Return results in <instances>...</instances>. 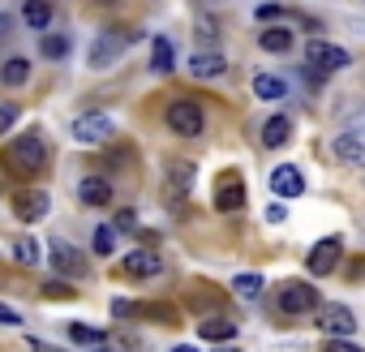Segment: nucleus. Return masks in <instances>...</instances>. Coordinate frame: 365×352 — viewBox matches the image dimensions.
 Instances as JSON below:
<instances>
[{"mask_svg": "<svg viewBox=\"0 0 365 352\" xmlns=\"http://www.w3.org/2000/svg\"><path fill=\"white\" fill-rule=\"evenodd\" d=\"M9 163H14L18 172H26V176L43 172V163H48V142H43L39 133H22L18 142H9Z\"/></svg>", "mask_w": 365, "mask_h": 352, "instance_id": "f257e3e1", "label": "nucleus"}, {"mask_svg": "<svg viewBox=\"0 0 365 352\" xmlns=\"http://www.w3.org/2000/svg\"><path fill=\"white\" fill-rule=\"evenodd\" d=\"M163 116H168V129L180 133V138H198L202 125H207V120H202V108H198L194 99H176V103H168Z\"/></svg>", "mask_w": 365, "mask_h": 352, "instance_id": "f03ea898", "label": "nucleus"}, {"mask_svg": "<svg viewBox=\"0 0 365 352\" xmlns=\"http://www.w3.org/2000/svg\"><path fill=\"white\" fill-rule=\"evenodd\" d=\"M112 133H116V125L103 112H86L73 120V142H82V146H103V142H112Z\"/></svg>", "mask_w": 365, "mask_h": 352, "instance_id": "7ed1b4c3", "label": "nucleus"}, {"mask_svg": "<svg viewBox=\"0 0 365 352\" xmlns=\"http://www.w3.org/2000/svg\"><path fill=\"white\" fill-rule=\"evenodd\" d=\"M305 61H309V69H314V73H331V69H344V65H348V52H344L339 43L309 39V48H305Z\"/></svg>", "mask_w": 365, "mask_h": 352, "instance_id": "20e7f679", "label": "nucleus"}, {"mask_svg": "<svg viewBox=\"0 0 365 352\" xmlns=\"http://www.w3.org/2000/svg\"><path fill=\"white\" fill-rule=\"evenodd\" d=\"M48 211H52L48 190H18V194H14V215H18L22 224H39Z\"/></svg>", "mask_w": 365, "mask_h": 352, "instance_id": "39448f33", "label": "nucleus"}, {"mask_svg": "<svg viewBox=\"0 0 365 352\" xmlns=\"http://www.w3.org/2000/svg\"><path fill=\"white\" fill-rule=\"evenodd\" d=\"M129 48V35L125 31H103L91 48V69H108L112 61H120V52Z\"/></svg>", "mask_w": 365, "mask_h": 352, "instance_id": "423d86ee", "label": "nucleus"}, {"mask_svg": "<svg viewBox=\"0 0 365 352\" xmlns=\"http://www.w3.org/2000/svg\"><path fill=\"white\" fill-rule=\"evenodd\" d=\"M279 309L284 314H314L318 309V292L309 288V284H301V279H292V284H284V292H279Z\"/></svg>", "mask_w": 365, "mask_h": 352, "instance_id": "0eeeda50", "label": "nucleus"}, {"mask_svg": "<svg viewBox=\"0 0 365 352\" xmlns=\"http://www.w3.org/2000/svg\"><path fill=\"white\" fill-rule=\"evenodd\" d=\"M48 262H52V271H61V275H69V279H78V275L86 271V258H82L69 241H48Z\"/></svg>", "mask_w": 365, "mask_h": 352, "instance_id": "6e6552de", "label": "nucleus"}, {"mask_svg": "<svg viewBox=\"0 0 365 352\" xmlns=\"http://www.w3.org/2000/svg\"><path fill=\"white\" fill-rule=\"evenodd\" d=\"M339 258H344V241H339V237H327V241H318V245L309 249L305 266H309L314 275H331V271L339 266Z\"/></svg>", "mask_w": 365, "mask_h": 352, "instance_id": "1a4fd4ad", "label": "nucleus"}, {"mask_svg": "<svg viewBox=\"0 0 365 352\" xmlns=\"http://www.w3.org/2000/svg\"><path fill=\"white\" fill-rule=\"evenodd\" d=\"M215 207H220L224 215H237V211L245 207V185H241L237 172H224V176H220V185H215Z\"/></svg>", "mask_w": 365, "mask_h": 352, "instance_id": "9d476101", "label": "nucleus"}, {"mask_svg": "<svg viewBox=\"0 0 365 352\" xmlns=\"http://www.w3.org/2000/svg\"><path fill=\"white\" fill-rule=\"evenodd\" d=\"M120 271L133 275V279H155V275L163 271V258H159L155 249H133V254L120 258Z\"/></svg>", "mask_w": 365, "mask_h": 352, "instance_id": "9b49d317", "label": "nucleus"}, {"mask_svg": "<svg viewBox=\"0 0 365 352\" xmlns=\"http://www.w3.org/2000/svg\"><path fill=\"white\" fill-rule=\"evenodd\" d=\"M271 190H275L279 198H301V194H305V176H301V167L279 163V167L271 172Z\"/></svg>", "mask_w": 365, "mask_h": 352, "instance_id": "f8f14e48", "label": "nucleus"}, {"mask_svg": "<svg viewBox=\"0 0 365 352\" xmlns=\"http://www.w3.org/2000/svg\"><path fill=\"white\" fill-rule=\"evenodd\" d=\"M318 326H322L327 335H339V339H344V335H352V331H356V318H352V309H348V305H327V309L318 314Z\"/></svg>", "mask_w": 365, "mask_h": 352, "instance_id": "ddd939ff", "label": "nucleus"}, {"mask_svg": "<svg viewBox=\"0 0 365 352\" xmlns=\"http://www.w3.org/2000/svg\"><path fill=\"white\" fill-rule=\"evenodd\" d=\"M331 146L344 163H365V129H344Z\"/></svg>", "mask_w": 365, "mask_h": 352, "instance_id": "4468645a", "label": "nucleus"}, {"mask_svg": "<svg viewBox=\"0 0 365 352\" xmlns=\"http://www.w3.org/2000/svg\"><path fill=\"white\" fill-rule=\"evenodd\" d=\"M292 43H297L292 26H267V31L258 35V48H262V52H271V56H284V52H292Z\"/></svg>", "mask_w": 365, "mask_h": 352, "instance_id": "2eb2a0df", "label": "nucleus"}, {"mask_svg": "<svg viewBox=\"0 0 365 352\" xmlns=\"http://www.w3.org/2000/svg\"><path fill=\"white\" fill-rule=\"evenodd\" d=\"M78 198H82L86 207H108V202H112V185L103 181V176H82Z\"/></svg>", "mask_w": 365, "mask_h": 352, "instance_id": "dca6fc26", "label": "nucleus"}, {"mask_svg": "<svg viewBox=\"0 0 365 352\" xmlns=\"http://www.w3.org/2000/svg\"><path fill=\"white\" fill-rule=\"evenodd\" d=\"M190 73L194 78H220V73H228V61L220 52H194L190 56Z\"/></svg>", "mask_w": 365, "mask_h": 352, "instance_id": "f3484780", "label": "nucleus"}, {"mask_svg": "<svg viewBox=\"0 0 365 352\" xmlns=\"http://www.w3.org/2000/svg\"><path fill=\"white\" fill-rule=\"evenodd\" d=\"M288 138H292V120H288V116H271V120L262 125V146L279 150V146H284Z\"/></svg>", "mask_w": 365, "mask_h": 352, "instance_id": "a211bd4d", "label": "nucleus"}, {"mask_svg": "<svg viewBox=\"0 0 365 352\" xmlns=\"http://www.w3.org/2000/svg\"><path fill=\"white\" fill-rule=\"evenodd\" d=\"M0 82L5 86H26L31 82V61L26 56H9L5 65H0Z\"/></svg>", "mask_w": 365, "mask_h": 352, "instance_id": "6ab92c4d", "label": "nucleus"}, {"mask_svg": "<svg viewBox=\"0 0 365 352\" xmlns=\"http://www.w3.org/2000/svg\"><path fill=\"white\" fill-rule=\"evenodd\" d=\"M22 18H26V26L43 31L52 22V0H22Z\"/></svg>", "mask_w": 365, "mask_h": 352, "instance_id": "aec40b11", "label": "nucleus"}, {"mask_svg": "<svg viewBox=\"0 0 365 352\" xmlns=\"http://www.w3.org/2000/svg\"><path fill=\"white\" fill-rule=\"evenodd\" d=\"M172 65H176L172 43H168L163 35H155V39H150V69H155V73H172Z\"/></svg>", "mask_w": 365, "mask_h": 352, "instance_id": "412c9836", "label": "nucleus"}, {"mask_svg": "<svg viewBox=\"0 0 365 352\" xmlns=\"http://www.w3.org/2000/svg\"><path fill=\"white\" fill-rule=\"evenodd\" d=\"M254 95H258V99H284V95H288V82H284L279 73H258V78H254Z\"/></svg>", "mask_w": 365, "mask_h": 352, "instance_id": "4be33fe9", "label": "nucleus"}, {"mask_svg": "<svg viewBox=\"0 0 365 352\" xmlns=\"http://www.w3.org/2000/svg\"><path fill=\"white\" fill-rule=\"evenodd\" d=\"M262 288H267V279H262V275H254V271H241V275L232 279V292H237L241 301H258V296H262Z\"/></svg>", "mask_w": 365, "mask_h": 352, "instance_id": "5701e85b", "label": "nucleus"}, {"mask_svg": "<svg viewBox=\"0 0 365 352\" xmlns=\"http://www.w3.org/2000/svg\"><path fill=\"white\" fill-rule=\"evenodd\" d=\"M168 172H172V181H168L172 194H190V190H194V167H190V163L176 159V163H168Z\"/></svg>", "mask_w": 365, "mask_h": 352, "instance_id": "b1692460", "label": "nucleus"}, {"mask_svg": "<svg viewBox=\"0 0 365 352\" xmlns=\"http://www.w3.org/2000/svg\"><path fill=\"white\" fill-rule=\"evenodd\" d=\"M69 339H73V343H91V348H108V343H112L103 331H95V326H86V322H73V326H69Z\"/></svg>", "mask_w": 365, "mask_h": 352, "instance_id": "393cba45", "label": "nucleus"}, {"mask_svg": "<svg viewBox=\"0 0 365 352\" xmlns=\"http://www.w3.org/2000/svg\"><path fill=\"white\" fill-rule=\"evenodd\" d=\"M198 335H202V339H232V335H237V322H228V318H207V322L198 326Z\"/></svg>", "mask_w": 365, "mask_h": 352, "instance_id": "a878e982", "label": "nucleus"}, {"mask_svg": "<svg viewBox=\"0 0 365 352\" xmlns=\"http://www.w3.org/2000/svg\"><path fill=\"white\" fill-rule=\"evenodd\" d=\"M14 258H18L22 266H35V262L43 258V254H39V241H35V237H18V241H14Z\"/></svg>", "mask_w": 365, "mask_h": 352, "instance_id": "bb28decb", "label": "nucleus"}, {"mask_svg": "<svg viewBox=\"0 0 365 352\" xmlns=\"http://www.w3.org/2000/svg\"><path fill=\"white\" fill-rule=\"evenodd\" d=\"M39 52H43L48 61H65V52H69V35H43V39H39Z\"/></svg>", "mask_w": 365, "mask_h": 352, "instance_id": "cd10ccee", "label": "nucleus"}, {"mask_svg": "<svg viewBox=\"0 0 365 352\" xmlns=\"http://www.w3.org/2000/svg\"><path fill=\"white\" fill-rule=\"evenodd\" d=\"M99 258H108L112 249H116V228L112 224H103V228H95V245H91Z\"/></svg>", "mask_w": 365, "mask_h": 352, "instance_id": "c85d7f7f", "label": "nucleus"}, {"mask_svg": "<svg viewBox=\"0 0 365 352\" xmlns=\"http://www.w3.org/2000/svg\"><path fill=\"white\" fill-rule=\"evenodd\" d=\"M279 14H284V5H275V0H267V5H258V9H254V18H258V22H275Z\"/></svg>", "mask_w": 365, "mask_h": 352, "instance_id": "c756f323", "label": "nucleus"}, {"mask_svg": "<svg viewBox=\"0 0 365 352\" xmlns=\"http://www.w3.org/2000/svg\"><path fill=\"white\" fill-rule=\"evenodd\" d=\"M18 125V108L14 103H0V133H9Z\"/></svg>", "mask_w": 365, "mask_h": 352, "instance_id": "7c9ffc66", "label": "nucleus"}, {"mask_svg": "<svg viewBox=\"0 0 365 352\" xmlns=\"http://www.w3.org/2000/svg\"><path fill=\"white\" fill-rule=\"evenodd\" d=\"M198 35H202V43H215V35H220V26H215L211 18H198Z\"/></svg>", "mask_w": 365, "mask_h": 352, "instance_id": "2f4dec72", "label": "nucleus"}, {"mask_svg": "<svg viewBox=\"0 0 365 352\" xmlns=\"http://www.w3.org/2000/svg\"><path fill=\"white\" fill-rule=\"evenodd\" d=\"M322 352H361V348H356V343H348V339H339V335H335V339H327V348H322Z\"/></svg>", "mask_w": 365, "mask_h": 352, "instance_id": "473e14b6", "label": "nucleus"}, {"mask_svg": "<svg viewBox=\"0 0 365 352\" xmlns=\"http://www.w3.org/2000/svg\"><path fill=\"white\" fill-rule=\"evenodd\" d=\"M0 326H22V314L9 309V305H0Z\"/></svg>", "mask_w": 365, "mask_h": 352, "instance_id": "72a5a7b5", "label": "nucleus"}, {"mask_svg": "<svg viewBox=\"0 0 365 352\" xmlns=\"http://www.w3.org/2000/svg\"><path fill=\"white\" fill-rule=\"evenodd\" d=\"M43 296H56V301H65V296H73V288H65V284H43Z\"/></svg>", "mask_w": 365, "mask_h": 352, "instance_id": "f704fd0d", "label": "nucleus"}, {"mask_svg": "<svg viewBox=\"0 0 365 352\" xmlns=\"http://www.w3.org/2000/svg\"><path fill=\"white\" fill-rule=\"evenodd\" d=\"M112 228H125V232H129V228H138V215H133V211H120Z\"/></svg>", "mask_w": 365, "mask_h": 352, "instance_id": "c9c22d12", "label": "nucleus"}, {"mask_svg": "<svg viewBox=\"0 0 365 352\" xmlns=\"http://www.w3.org/2000/svg\"><path fill=\"white\" fill-rule=\"evenodd\" d=\"M284 215H288V211H284L279 202H275V207H267V219H271V224H284Z\"/></svg>", "mask_w": 365, "mask_h": 352, "instance_id": "e433bc0d", "label": "nucleus"}, {"mask_svg": "<svg viewBox=\"0 0 365 352\" xmlns=\"http://www.w3.org/2000/svg\"><path fill=\"white\" fill-rule=\"evenodd\" d=\"M5 39H9V18L0 14V43H5Z\"/></svg>", "mask_w": 365, "mask_h": 352, "instance_id": "4c0bfd02", "label": "nucleus"}, {"mask_svg": "<svg viewBox=\"0 0 365 352\" xmlns=\"http://www.w3.org/2000/svg\"><path fill=\"white\" fill-rule=\"evenodd\" d=\"M31 352H56V348H48V343H39V339H31Z\"/></svg>", "mask_w": 365, "mask_h": 352, "instance_id": "58836bf2", "label": "nucleus"}, {"mask_svg": "<svg viewBox=\"0 0 365 352\" xmlns=\"http://www.w3.org/2000/svg\"><path fill=\"white\" fill-rule=\"evenodd\" d=\"M172 352H202V348H190V343H180V348H172Z\"/></svg>", "mask_w": 365, "mask_h": 352, "instance_id": "ea45409f", "label": "nucleus"}]
</instances>
